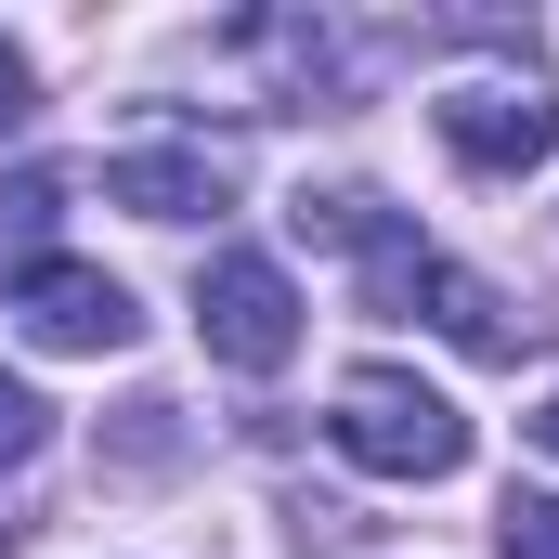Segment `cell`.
<instances>
[{"label": "cell", "mask_w": 559, "mask_h": 559, "mask_svg": "<svg viewBox=\"0 0 559 559\" xmlns=\"http://www.w3.org/2000/svg\"><path fill=\"white\" fill-rule=\"evenodd\" d=\"M534 442H547V455H559V391H547V417H534Z\"/></svg>", "instance_id": "cell-12"}, {"label": "cell", "mask_w": 559, "mask_h": 559, "mask_svg": "<svg viewBox=\"0 0 559 559\" xmlns=\"http://www.w3.org/2000/svg\"><path fill=\"white\" fill-rule=\"evenodd\" d=\"M495 547L508 559H559V495H508L495 508Z\"/></svg>", "instance_id": "cell-8"}, {"label": "cell", "mask_w": 559, "mask_h": 559, "mask_svg": "<svg viewBox=\"0 0 559 559\" xmlns=\"http://www.w3.org/2000/svg\"><path fill=\"white\" fill-rule=\"evenodd\" d=\"M195 338H209V365L274 378L286 352H299V286H286V261H261V248H222V261L195 274Z\"/></svg>", "instance_id": "cell-2"}, {"label": "cell", "mask_w": 559, "mask_h": 559, "mask_svg": "<svg viewBox=\"0 0 559 559\" xmlns=\"http://www.w3.org/2000/svg\"><path fill=\"white\" fill-rule=\"evenodd\" d=\"M13 312H26V338H39V352H131V338H143L131 286L105 274V261H52V248L13 274Z\"/></svg>", "instance_id": "cell-4"}, {"label": "cell", "mask_w": 559, "mask_h": 559, "mask_svg": "<svg viewBox=\"0 0 559 559\" xmlns=\"http://www.w3.org/2000/svg\"><path fill=\"white\" fill-rule=\"evenodd\" d=\"M325 429H338V455L378 468V481H455V468H468V417H455L429 378H404V365H352Z\"/></svg>", "instance_id": "cell-1"}, {"label": "cell", "mask_w": 559, "mask_h": 559, "mask_svg": "<svg viewBox=\"0 0 559 559\" xmlns=\"http://www.w3.org/2000/svg\"><path fill=\"white\" fill-rule=\"evenodd\" d=\"M26 105H39V66H26V52H13V39H0V143L26 131Z\"/></svg>", "instance_id": "cell-11"}, {"label": "cell", "mask_w": 559, "mask_h": 559, "mask_svg": "<svg viewBox=\"0 0 559 559\" xmlns=\"http://www.w3.org/2000/svg\"><path fill=\"white\" fill-rule=\"evenodd\" d=\"M429 131H442L455 169L521 182L534 156H559V92H547V79H455V92L429 105Z\"/></svg>", "instance_id": "cell-3"}, {"label": "cell", "mask_w": 559, "mask_h": 559, "mask_svg": "<svg viewBox=\"0 0 559 559\" xmlns=\"http://www.w3.org/2000/svg\"><path fill=\"white\" fill-rule=\"evenodd\" d=\"M417 312L455 338V352H468V365H521V338H534V312H508L495 286L455 274V261H429V274H417Z\"/></svg>", "instance_id": "cell-7"}, {"label": "cell", "mask_w": 559, "mask_h": 559, "mask_svg": "<svg viewBox=\"0 0 559 559\" xmlns=\"http://www.w3.org/2000/svg\"><path fill=\"white\" fill-rule=\"evenodd\" d=\"M105 209H131V222H209V209H235V169L209 143H143V156H105Z\"/></svg>", "instance_id": "cell-5"}, {"label": "cell", "mask_w": 559, "mask_h": 559, "mask_svg": "<svg viewBox=\"0 0 559 559\" xmlns=\"http://www.w3.org/2000/svg\"><path fill=\"white\" fill-rule=\"evenodd\" d=\"M39 442H52V404H39L26 378H0V468H26Z\"/></svg>", "instance_id": "cell-9"}, {"label": "cell", "mask_w": 559, "mask_h": 559, "mask_svg": "<svg viewBox=\"0 0 559 559\" xmlns=\"http://www.w3.org/2000/svg\"><path fill=\"white\" fill-rule=\"evenodd\" d=\"M235 39H248V52H261V66L286 79V105H352V92H365V66H352V39H338L325 13H248Z\"/></svg>", "instance_id": "cell-6"}, {"label": "cell", "mask_w": 559, "mask_h": 559, "mask_svg": "<svg viewBox=\"0 0 559 559\" xmlns=\"http://www.w3.org/2000/svg\"><path fill=\"white\" fill-rule=\"evenodd\" d=\"M52 209H66V182H52V169H13V182H0V222H13V235H39Z\"/></svg>", "instance_id": "cell-10"}]
</instances>
